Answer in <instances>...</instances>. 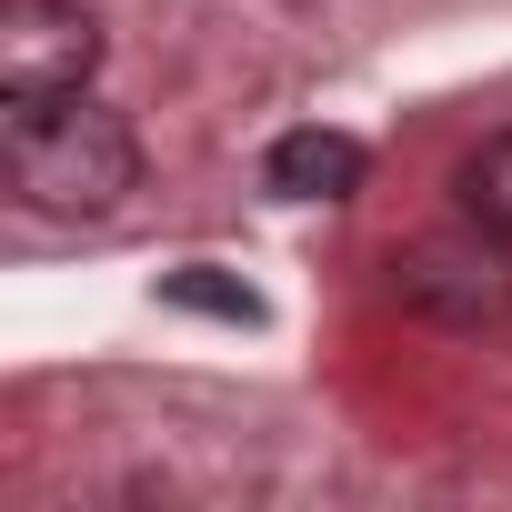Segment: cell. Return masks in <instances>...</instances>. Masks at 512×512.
Returning a JSON list of instances; mask_svg holds the SVG:
<instances>
[{"label":"cell","instance_id":"obj_4","mask_svg":"<svg viewBox=\"0 0 512 512\" xmlns=\"http://www.w3.org/2000/svg\"><path fill=\"white\" fill-rule=\"evenodd\" d=\"M362 181H372V151L352 131H332V121H302V131H282L262 151V191L272 201H352Z\"/></svg>","mask_w":512,"mask_h":512},{"label":"cell","instance_id":"obj_2","mask_svg":"<svg viewBox=\"0 0 512 512\" xmlns=\"http://www.w3.org/2000/svg\"><path fill=\"white\" fill-rule=\"evenodd\" d=\"M392 302H402L412 322H432V332H462V342L502 332V322H512V241H492V231H472V221L402 241V251H392Z\"/></svg>","mask_w":512,"mask_h":512},{"label":"cell","instance_id":"obj_3","mask_svg":"<svg viewBox=\"0 0 512 512\" xmlns=\"http://www.w3.org/2000/svg\"><path fill=\"white\" fill-rule=\"evenodd\" d=\"M101 21L81 0H0V111H31V101H71L101 71Z\"/></svg>","mask_w":512,"mask_h":512},{"label":"cell","instance_id":"obj_6","mask_svg":"<svg viewBox=\"0 0 512 512\" xmlns=\"http://www.w3.org/2000/svg\"><path fill=\"white\" fill-rule=\"evenodd\" d=\"M161 302H181V312H211V322H262V292H251V282H221L211 262L171 272V282H161Z\"/></svg>","mask_w":512,"mask_h":512},{"label":"cell","instance_id":"obj_1","mask_svg":"<svg viewBox=\"0 0 512 512\" xmlns=\"http://www.w3.org/2000/svg\"><path fill=\"white\" fill-rule=\"evenodd\" d=\"M0 171H11V201L41 221H111L141 191V141L121 111L71 91V101L0 111Z\"/></svg>","mask_w":512,"mask_h":512},{"label":"cell","instance_id":"obj_5","mask_svg":"<svg viewBox=\"0 0 512 512\" xmlns=\"http://www.w3.org/2000/svg\"><path fill=\"white\" fill-rule=\"evenodd\" d=\"M452 211H462L472 231L512 241V131H482V141L462 151V171H452Z\"/></svg>","mask_w":512,"mask_h":512}]
</instances>
